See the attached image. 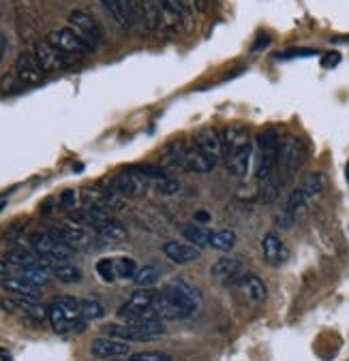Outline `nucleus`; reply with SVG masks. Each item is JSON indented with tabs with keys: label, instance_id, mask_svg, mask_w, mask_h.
I'll return each mask as SVG.
<instances>
[{
	"label": "nucleus",
	"instance_id": "1",
	"mask_svg": "<svg viewBox=\"0 0 349 361\" xmlns=\"http://www.w3.org/2000/svg\"><path fill=\"white\" fill-rule=\"evenodd\" d=\"M200 291L189 280L176 278L165 286V291L159 293L155 304H152V310H155L159 321H180L189 319L200 308Z\"/></svg>",
	"mask_w": 349,
	"mask_h": 361
},
{
	"label": "nucleus",
	"instance_id": "2",
	"mask_svg": "<svg viewBox=\"0 0 349 361\" xmlns=\"http://www.w3.org/2000/svg\"><path fill=\"white\" fill-rule=\"evenodd\" d=\"M79 306H82V302L71 295L56 297L48 306V321H50L52 329L56 333H69L73 329H79L82 327L79 321H84Z\"/></svg>",
	"mask_w": 349,
	"mask_h": 361
},
{
	"label": "nucleus",
	"instance_id": "3",
	"mask_svg": "<svg viewBox=\"0 0 349 361\" xmlns=\"http://www.w3.org/2000/svg\"><path fill=\"white\" fill-rule=\"evenodd\" d=\"M165 331L161 321H150V319H140V321H126L124 325H105L103 333L116 338L122 342H150Z\"/></svg>",
	"mask_w": 349,
	"mask_h": 361
},
{
	"label": "nucleus",
	"instance_id": "4",
	"mask_svg": "<svg viewBox=\"0 0 349 361\" xmlns=\"http://www.w3.org/2000/svg\"><path fill=\"white\" fill-rule=\"evenodd\" d=\"M279 146H281V142L272 128H266L257 135L255 154H253V165H255L257 179H268L274 165H279Z\"/></svg>",
	"mask_w": 349,
	"mask_h": 361
},
{
	"label": "nucleus",
	"instance_id": "5",
	"mask_svg": "<svg viewBox=\"0 0 349 361\" xmlns=\"http://www.w3.org/2000/svg\"><path fill=\"white\" fill-rule=\"evenodd\" d=\"M304 159H307V146H304V142L296 137V135H287L279 146V165L283 177L292 179L300 171Z\"/></svg>",
	"mask_w": 349,
	"mask_h": 361
},
{
	"label": "nucleus",
	"instance_id": "6",
	"mask_svg": "<svg viewBox=\"0 0 349 361\" xmlns=\"http://www.w3.org/2000/svg\"><path fill=\"white\" fill-rule=\"evenodd\" d=\"M32 251L46 261V263H64L69 261L71 255H73V248L67 246L62 240H58L56 235L52 233H37L32 237Z\"/></svg>",
	"mask_w": 349,
	"mask_h": 361
},
{
	"label": "nucleus",
	"instance_id": "7",
	"mask_svg": "<svg viewBox=\"0 0 349 361\" xmlns=\"http://www.w3.org/2000/svg\"><path fill=\"white\" fill-rule=\"evenodd\" d=\"M35 58L39 60L41 64V69L46 71V73H52V71H62V69H69V66H73L75 62V56L67 54V52H62L58 48H54V45L48 41V39H43L35 45Z\"/></svg>",
	"mask_w": 349,
	"mask_h": 361
},
{
	"label": "nucleus",
	"instance_id": "8",
	"mask_svg": "<svg viewBox=\"0 0 349 361\" xmlns=\"http://www.w3.org/2000/svg\"><path fill=\"white\" fill-rule=\"evenodd\" d=\"M152 182L148 177H144L142 173L133 171V169H126L122 173H118L112 182H110V188L116 191L118 195L122 197H129V199H140L148 193V186Z\"/></svg>",
	"mask_w": 349,
	"mask_h": 361
},
{
	"label": "nucleus",
	"instance_id": "9",
	"mask_svg": "<svg viewBox=\"0 0 349 361\" xmlns=\"http://www.w3.org/2000/svg\"><path fill=\"white\" fill-rule=\"evenodd\" d=\"M54 48L62 50V52H67L71 56H79V54H91L95 52V48L91 43H86L71 26L69 28H56L52 30L48 37H46Z\"/></svg>",
	"mask_w": 349,
	"mask_h": 361
},
{
	"label": "nucleus",
	"instance_id": "10",
	"mask_svg": "<svg viewBox=\"0 0 349 361\" xmlns=\"http://www.w3.org/2000/svg\"><path fill=\"white\" fill-rule=\"evenodd\" d=\"M140 3H142V9H144V15H146V21L150 28L167 30V28L180 26L178 19L167 11L163 0H140Z\"/></svg>",
	"mask_w": 349,
	"mask_h": 361
},
{
	"label": "nucleus",
	"instance_id": "11",
	"mask_svg": "<svg viewBox=\"0 0 349 361\" xmlns=\"http://www.w3.org/2000/svg\"><path fill=\"white\" fill-rule=\"evenodd\" d=\"M69 26L86 41V43H91L93 48L97 50V45L101 43V28L97 24V19L91 15V13H86V11H71L69 13Z\"/></svg>",
	"mask_w": 349,
	"mask_h": 361
},
{
	"label": "nucleus",
	"instance_id": "12",
	"mask_svg": "<svg viewBox=\"0 0 349 361\" xmlns=\"http://www.w3.org/2000/svg\"><path fill=\"white\" fill-rule=\"evenodd\" d=\"M52 235H56L58 240H62L71 248H88L91 246V235L86 233V229L82 227L79 222H75L73 218L58 222L54 227V231H52Z\"/></svg>",
	"mask_w": 349,
	"mask_h": 361
},
{
	"label": "nucleus",
	"instance_id": "13",
	"mask_svg": "<svg viewBox=\"0 0 349 361\" xmlns=\"http://www.w3.org/2000/svg\"><path fill=\"white\" fill-rule=\"evenodd\" d=\"M195 148L202 150L214 163H221L225 159V148H223L221 133H216L212 128H204L200 133H195Z\"/></svg>",
	"mask_w": 349,
	"mask_h": 361
},
{
	"label": "nucleus",
	"instance_id": "14",
	"mask_svg": "<svg viewBox=\"0 0 349 361\" xmlns=\"http://www.w3.org/2000/svg\"><path fill=\"white\" fill-rule=\"evenodd\" d=\"M234 284H236L240 295H243L247 302L261 304L268 297V289H266L264 280H261L259 276H255V274H243Z\"/></svg>",
	"mask_w": 349,
	"mask_h": 361
},
{
	"label": "nucleus",
	"instance_id": "15",
	"mask_svg": "<svg viewBox=\"0 0 349 361\" xmlns=\"http://www.w3.org/2000/svg\"><path fill=\"white\" fill-rule=\"evenodd\" d=\"M261 255H264V261L272 267H279L287 261L290 253H287V246L281 242L279 235L274 233H266L264 240H261Z\"/></svg>",
	"mask_w": 349,
	"mask_h": 361
},
{
	"label": "nucleus",
	"instance_id": "16",
	"mask_svg": "<svg viewBox=\"0 0 349 361\" xmlns=\"http://www.w3.org/2000/svg\"><path fill=\"white\" fill-rule=\"evenodd\" d=\"M15 73H17V79L21 84H39L43 79V75H46V71L41 69L39 60L30 52H24V54L17 58Z\"/></svg>",
	"mask_w": 349,
	"mask_h": 361
},
{
	"label": "nucleus",
	"instance_id": "17",
	"mask_svg": "<svg viewBox=\"0 0 349 361\" xmlns=\"http://www.w3.org/2000/svg\"><path fill=\"white\" fill-rule=\"evenodd\" d=\"M91 353L97 359H114V357H122L126 353H131L129 342L116 340V338H97L91 344Z\"/></svg>",
	"mask_w": 349,
	"mask_h": 361
},
{
	"label": "nucleus",
	"instance_id": "18",
	"mask_svg": "<svg viewBox=\"0 0 349 361\" xmlns=\"http://www.w3.org/2000/svg\"><path fill=\"white\" fill-rule=\"evenodd\" d=\"M243 272H245V261L243 259L225 257V259H219L212 265V276L223 280V282H236L240 276H243Z\"/></svg>",
	"mask_w": 349,
	"mask_h": 361
},
{
	"label": "nucleus",
	"instance_id": "19",
	"mask_svg": "<svg viewBox=\"0 0 349 361\" xmlns=\"http://www.w3.org/2000/svg\"><path fill=\"white\" fill-rule=\"evenodd\" d=\"M163 253H165L167 259H171L173 263H178V265L191 263V261H195L200 257L198 246H187V244H180V242H165Z\"/></svg>",
	"mask_w": 349,
	"mask_h": 361
},
{
	"label": "nucleus",
	"instance_id": "20",
	"mask_svg": "<svg viewBox=\"0 0 349 361\" xmlns=\"http://www.w3.org/2000/svg\"><path fill=\"white\" fill-rule=\"evenodd\" d=\"M253 154H255V148L251 144H247L245 148H240L238 152H234L229 156V171L236 175V177H245L253 165Z\"/></svg>",
	"mask_w": 349,
	"mask_h": 361
},
{
	"label": "nucleus",
	"instance_id": "21",
	"mask_svg": "<svg viewBox=\"0 0 349 361\" xmlns=\"http://www.w3.org/2000/svg\"><path fill=\"white\" fill-rule=\"evenodd\" d=\"M212 167H214V161L208 159L202 150H198V148L185 150V169H189L193 173H210Z\"/></svg>",
	"mask_w": 349,
	"mask_h": 361
},
{
	"label": "nucleus",
	"instance_id": "22",
	"mask_svg": "<svg viewBox=\"0 0 349 361\" xmlns=\"http://www.w3.org/2000/svg\"><path fill=\"white\" fill-rule=\"evenodd\" d=\"M3 286H5L9 293H13V295H19V297H30V300H37V297L41 295V289H39V284L28 282V280H24V278H15V276L5 278V280H3Z\"/></svg>",
	"mask_w": 349,
	"mask_h": 361
},
{
	"label": "nucleus",
	"instance_id": "23",
	"mask_svg": "<svg viewBox=\"0 0 349 361\" xmlns=\"http://www.w3.org/2000/svg\"><path fill=\"white\" fill-rule=\"evenodd\" d=\"M167 11L178 19V24L187 30L193 28V9H191V0H163Z\"/></svg>",
	"mask_w": 349,
	"mask_h": 361
},
{
	"label": "nucleus",
	"instance_id": "24",
	"mask_svg": "<svg viewBox=\"0 0 349 361\" xmlns=\"http://www.w3.org/2000/svg\"><path fill=\"white\" fill-rule=\"evenodd\" d=\"M221 139H223L225 154H229V156L234 152H238L240 148H245L247 144H251L249 142V133L245 128H234V126H229V128H225L221 133Z\"/></svg>",
	"mask_w": 349,
	"mask_h": 361
},
{
	"label": "nucleus",
	"instance_id": "25",
	"mask_svg": "<svg viewBox=\"0 0 349 361\" xmlns=\"http://www.w3.org/2000/svg\"><path fill=\"white\" fill-rule=\"evenodd\" d=\"M93 229L107 237V240H124L126 237V229H124V224L114 220V218H101V220H95L93 222Z\"/></svg>",
	"mask_w": 349,
	"mask_h": 361
},
{
	"label": "nucleus",
	"instance_id": "26",
	"mask_svg": "<svg viewBox=\"0 0 349 361\" xmlns=\"http://www.w3.org/2000/svg\"><path fill=\"white\" fill-rule=\"evenodd\" d=\"M326 184H328V179H326V175L319 173V171H313V173H309L307 177L302 179L300 191H302L304 195H307V199H317V197L326 191Z\"/></svg>",
	"mask_w": 349,
	"mask_h": 361
},
{
	"label": "nucleus",
	"instance_id": "27",
	"mask_svg": "<svg viewBox=\"0 0 349 361\" xmlns=\"http://www.w3.org/2000/svg\"><path fill=\"white\" fill-rule=\"evenodd\" d=\"M5 261L11 265H19V267H37V265H48L37 253L30 251H9L5 255Z\"/></svg>",
	"mask_w": 349,
	"mask_h": 361
},
{
	"label": "nucleus",
	"instance_id": "28",
	"mask_svg": "<svg viewBox=\"0 0 349 361\" xmlns=\"http://www.w3.org/2000/svg\"><path fill=\"white\" fill-rule=\"evenodd\" d=\"M52 274L60 280V282H64V284H71V282H77V280H82V269L79 267H75L73 263H69V261H64V263H56L54 267H52Z\"/></svg>",
	"mask_w": 349,
	"mask_h": 361
},
{
	"label": "nucleus",
	"instance_id": "29",
	"mask_svg": "<svg viewBox=\"0 0 349 361\" xmlns=\"http://www.w3.org/2000/svg\"><path fill=\"white\" fill-rule=\"evenodd\" d=\"M210 233H212V231L200 227V224H185V227H182V235H185L193 246H198V248L208 246V242H210Z\"/></svg>",
	"mask_w": 349,
	"mask_h": 361
},
{
	"label": "nucleus",
	"instance_id": "30",
	"mask_svg": "<svg viewBox=\"0 0 349 361\" xmlns=\"http://www.w3.org/2000/svg\"><path fill=\"white\" fill-rule=\"evenodd\" d=\"M234 244H236V233L229 231V229L212 231V233H210V242H208V246L214 248V251H232Z\"/></svg>",
	"mask_w": 349,
	"mask_h": 361
},
{
	"label": "nucleus",
	"instance_id": "31",
	"mask_svg": "<svg viewBox=\"0 0 349 361\" xmlns=\"http://www.w3.org/2000/svg\"><path fill=\"white\" fill-rule=\"evenodd\" d=\"M103 3V7L110 11V15L118 21V26L120 28H124V30H129L131 26V19H129V15H126V11H124V7H122V3L120 0H101Z\"/></svg>",
	"mask_w": 349,
	"mask_h": 361
},
{
	"label": "nucleus",
	"instance_id": "32",
	"mask_svg": "<svg viewBox=\"0 0 349 361\" xmlns=\"http://www.w3.org/2000/svg\"><path fill=\"white\" fill-rule=\"evenodd\" d=\"M114 267H116V276L120 280H131V278H135L138 274V263L133 259H129V257H118L114 259Z\"/></svg>",
	"mask_w": 349,
	"mask_h": 361
},
{
	"label": "nucleus",
	"instance_id": "33",
	"mask_svg": "<svg viewBox=\"0 0 349 361\" xmlns=\"http://www.w3.org/2000/svg\"><path fill=\"white\" fill-rule=\"evenodd\" d=\"M79 312H82V319L84 321H97V319H101L103 314H105L103 306L97 300H82Z\"/></svg>",
	"mask_w": 349,
	"mask_h": 361
},
{
	"label": "nucleus",
	"instance_id": "34",
	"mask_svg": "<svg viewBox=\"0 0 349 361\" xmlns=\"http://www.w3.org/2000/svg\"><path fill=\"white\" fill-rule=\"evenodd\" d=\"M157 280H159V269H157L155 265H144V267H140L138 274H135V278H133V282H135L138 286H152Z\"/></svg>",
	"mask_w": 349,
	"mask_h": 361
},
{
	"label": "nucleus",
	"instance_id": "35",
	"mask_svg": "<svg viewBox=\"0 0 349 361\" xmlns=\"http://www.w3.org/2000/svg\"><path fill=\"white\" fill-rule=\"evenodd\" d=\"M120 3H122V7H124V11H126V15H129L131 24H133V26L142 24V21L146 19L140 0H120Z\"/></svg>",
	"mask_w": 349,
	"mask_h": 361
},
{
	"label": "nucleus",
	"instance_id": "36",
	"mask_svg": "<svg viewBox=\"0 0 349 361\" xmlns=\"http://www.w3.org/2000/svg\"><path fill=\"white\" fill-rule=\"evenodd\" d=\"M304 206H307V195H304L300 188H296V191L290 195L287 203H285V212H290V214L298 216V214L304 210Z\"/></svg>",
	"mask_w": 349,
	"mask_h": 361
},
{
	"label": "nucleus",
	"instance_id": "37",
	"mask_svg": "<svg viewBox=\"0 0 349 361\" xmlns=\"http://www.w3.org/2000/svg\"><path fill=\"white\" fill-rule=\"evenodd\" d=\"M97 274H99L101 280H105V282H114V280H118V276H116V267H114V259H101V261L97 263Z\"/></svg>",
	"mask_w": 349,
	"mask_h": 361
},
{
	"label": "nucleus",
	"instance_id": "38",
	"mask_svg": "<svg viewBox=\"0 0 349 361\" xmlns=\"http://www.w3.org/2000/svg\"><path fill=\"white\" fill-rule=\"evenodd\" d=\"M131 361H171V357L161 351H146V353L131 355Z\"/></svg>",
	"mask_w": 349,
	"mask_h": 361
},
{
	"label": "nucleus",
	"instance_id": "39",
	"mask_svg": "<svg viewBox=\"0 0 349 361\" xmlns=\"http://www.w3.org/2000/svg\"><path fill=\"white\" fill-rule=\"evenodd\" d=\"M261 199H264V203H274L279 199V182L276 179H266L264 184V191H261Z\"/></svg>",
	"mask_w": 349,
	"mask_h": 361
},
{
	"label": "nucleus",
	"instance_id": "40",
	"mask_svg": "<svg viewBox=\"0 0 349 361\" xmlns=\"http://www.w3.org/2000/svg\"><path fill=\"white\" fill-rule=\"evenodd\" d=\"M152 184H155L157 186V191L159 193H163V195H173V193H176L178 191V182H176V179H173V177H161V179H157V182H152Z\"/></svg>",
	"mask_w": 349,
	"mask_h": 361
},
{
	"label": "nucleus",
	"instance_id": "41",
	"mask_svg": "<svg viewBox=\"0 0 349 361\" xmlns=\"http://www.w3.org/2000/svg\"><path fill=\"white\" fill-rule=\"evenodd\" d=\"M317 52L315 50H287V52H279L274 54L276 60H292V58H309V56H315Z\"/></svg>",
	"mask_w": 349,
	"mask_h": 361
},
{
	"label": "nucleus",
	"instance_id": "42",
	"mask_svg": "<svg viewBox=\"0 0 349 361\" xmlns=\"http://www.w3.org/2000/svg\"><path fill=\"white\" fill-rule=\"evenodd\" d=\"M77 197H79L77 191H64V193L60 195V206H62V208H67V210L77 208V203H79Z\"/></svg>",
	"mask_w": 349,
	"mask_h": 361
},
{
	"label": "nucleus",
	"instance_id": "43",
	"mask_svg": "<svg viewBox=\"0 0 349 361\" xmlns=\"http://www.w3.org/2000/svg\"><path fill=\"white\" fill-rule=\"evenodd\" d=\"M294 222H296V216L290 214V212H285V210H283V212L276 216V224H279L281 229H292Z\"/></svg>",
	"mask_w": 349,
	"mask_h": 361
},
{
	"label": "nucleus",
	"instance_id": "44",
	"mask_svg": "<svg viewBox=\"0 0 349 361\" xmlns=\"http://www.w3.org/2000/svg\"><path fill=\"white\" fill-rule=\"evenodd\" d=\"M339 62H341V54L339 52H328V54H323V58H321L323 69H334Z\"/></svg>",
	"mask_w": 349,
	"mask_h": 361
},
{
	"label": "nucleus",
	"instance_id": "45",
	"mask_svg": "<svg viewBox=\"0 0 349 361\" xmlns=\"http://www.w3.org/2000/svg\"><path fill=\"white\" fill-rule=\"evenodd\" d=\"M266 45H270V37H268V35H259V37L255 39V43H253L251 52H261V50L266 48Z\"/></svg>",
	"mask_w": 349,
	"mask_h": 361
},
{
	"label": "nucleus",
	"instance_id": "46",
	"mask_svg": "<svg viewBox=\"0 0 349 361\" xmlns=\"http://www.w3.org/2000/svg\"><path fill=\"white\" fill-rule=\"evenodd\" d=\"M11 263H7L5 259L3 261H0V278H9L11 276Z\"/></svg>",
	"mask_w": 349,
	"mask_h": 361
},
{
	"label": "nucleus",
	"instance_id": "47",
	"mask_svg": "<svg viewBox=\"0 0 349 361\" xmlns=\"http://www.w3.org/2000/svg\"><path fill=\"white\" fill-rule=\"evenodd\" d=\"M195 220H202V222H208L210 220V216H208V212H198V214H195Z\"/></svg>",
	"mask_w": 349,
	"mask_h": 361
},
{
	"label": "nucleus",
	"instance_id": "48",
	"mask_svg": "<svg viewBox=\"0 0 349 361\" xmlns=\"http://www.w3.org/2000/svg\"><path fill=\"white\" fill-rule=\"evenodd\" d=\"M195 7H198L202 13L206 11V7H208V0H195Z\"/></svg>",
	"mask_w": 349,
	"mask_h": 361
},
{
	"label": "nucleus",
	"instance_id": "49",
	"mask_svg": "<svg viewBox=\"0 0 349 361\" xmlns=\"http://www.w3.org/2000/svg\"><path fill=\"white\" fill-rule=\"evenodd\" d=\"M0 361H13V359H11V355H9V351L0 349Z\"/></svg>",
	"mask_w": 349,
	"mask_h": 361
},
{
	"label": "nucleus",
	"instance_id": "50",
	"mask_svg": "<svg viewBox=\"0 0 349 361\" xmlns=\"http://www.w3.org/2000/svg\"><path fill=\"white\" fill-rule=\"evenodd\" d=\"M3 54H5V37H0V60H3Z\"/></svg>",
	"mask_w": 349,
	"mask_h": 361
},
{
	"label": "nucleus",
	"instance_id": "51",
	"mask_svg": "<svg viewBox=\"0 0 349 361\" xmlns=\"http://www.w3.org/2000/svg\"><path fill=\"white\" fill-rule=\"evenodd\" d=\"M5 208V201H0V210H3Z\"/></svg>",
	"mask_w": 349,
	"mask_h": 361
},
{
	"label": "nucleus",
	"instance_id": "52",
	"mask_svg": "<svg viewBox=\"0 0 349 361\" xmlns=\"http://www.w3.org/2000/svg\"><path fill=\"white\" fill-rule=\"evenodd\" d=\"M129 361H131V359H129Z\"/></svg>",
	"mask_w": 349,
	"mask_h": 361
}]
</instances>
